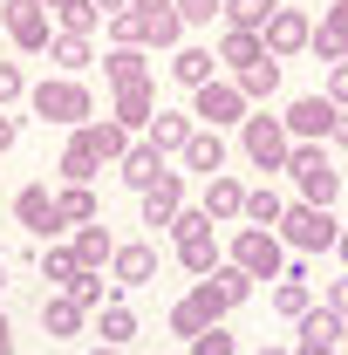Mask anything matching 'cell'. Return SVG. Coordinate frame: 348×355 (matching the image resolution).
<instances>
[{"label": "cell", "instance_id": "12", "mask_svg": "<svg viewBox=\"0 0 348 355\" xmlns=\"http://www.w3.org/2000/svg\"><path fill=\"white\" fill-rule=\"evenodd\" d=\"M177 212H184V171H164L143 191V225H150V232H171Z\"/></svg>", "mask_w": 348, "mask_h": 355}, {"label": "cell", "instance_id": "49", "mask_svg": "<svg viewBox=\"0 0 348 355\" xmlns=\"http://www.w3.org/2000/svg\"><path fill=\"white\" fill-rule=\"evenodd\" d=\"M89 7H96V14H123L130 0H89Z\"/></svg>", "mask_w": 348, "mask_h": 355}, {"label": "cell", "instance_id": "28", "mask_svg": "<svg viewBox=\"0 0 348 355\" xmlns=\"http://www.w3.org/2000/svg\"><path fill=\"white\" fill-rule=\"evenodd\" d=\"M55 212H62V225H96V219H103L89 184H62V191H55Z\"/></svg>", "mask_w": 348, "mask_h": 355}, {"label": "cell", "instance_id": "35", "mask_svg": "<svg viewBox=\"0 0 348 355\" xmlns=\"http://www.w3.org/2000/svg\"><path fill=\"white\" fill-rule=\"evenodd\" d=\"M48 62H55L62 76H82L89 69V42L82 35H55V42H48Z\"/></svg>", "mask_w": 348, "mask_h": 355}, {"label": "cell", "instance_id": "36", "mask_svg": "<svg viewBox=\"0 0 348 355\" xmlns=\"http://www.w3.org/2000/svg\"><path fill=\"white\" fill-rule=\"evenodd\" d=\"M130 335H137V314L123 308V301H110V308H103V349H123Z\"/></svg>", "mask_w": 348, "mask_h": 355}, {"label": "cell", "instance_id": "50", "mask_svg": "<svg viewBox=\"0 0 348 355\" xmlns=\"http://www.w3.org/2000/svg\"><path fill=\"white\" fill-rule=\"evenodd\" d=\"M0 355H14V328H7V314H0Z\"/></svg>", "mask_w": 348, "mask_h": 355}, {"label": "cell", "instance_id": "52", "mask_svg": "<svg viewBox=\"0 0 348 355\" xmlns=\"http://www.w3.org/2000/svg\"><path fill=\"white\" fill-rule=\"evenodd\" d=\"M0 294H7V260H0Z\"/></svg>", "mask_w": 348, "mask_h": 355}, {"label": "cell", "instance_id": "20", "mask_svg": "<svg viewBox=\"0 0 348 355\" xmlns=\"http://www.w3.org/2000/svg\"><path fill=\"white\" fill-rule=\"evenodd\" d=\"M273 14H280V0H218V21L239 28V35H260Z\"/></svg>", "mask_w": 348, "mask_h": 355}, {"label": "cell", "instance_id": "58", "mask_svg": "<svg viewBox=\"0 0 348 355\" xmlns=\"http://www.w3.org/2000/svg\"><path fill=\"white\" fill-rule=\"evenodd\" d=\"M342 7H348V0H342Z\"/></svg>", "mask_w": 348, "mask_h": 355}, {"label": "cell", "instance_id": "11", "mask_svg": "<svg viewBox=\"0 0 348 355\" xmlns=\"http://www.w3.org/2000/svg\"><path fill=\"white\" fill-rule=\"evenodd\" d=\"M157 280V246L150 239H130L110 253V287H150Z\"/></svg>", "mask_w": 348, "mask_h": 355}, {"label": "cell", "instance_id": "56", "mask_svg": "<svg viewBox=\"0 0 348 355\" xmlns=\"http://www.w3.org/2000/svg\"><path fill=\"white\" fill-rule=\"evenodd\" d=\"M342 342H348V321H342Z\"/></svg>", "mask_w": 348, "mask_h": 355}, {"label": "cell", "instance_id": "13", "mask_svg": "<svg viewBox=\"0 0 348 355\" xmlns=\"http://www.w3.org/2000/svg\"><path fill=\"white\" fill-rule=\"evenodd\" d=\"M294 328H301L294 355H342V321H335L328 308H307L301 321H294Z\"/></svg>", "mask_w": 348, "mask_h": 355}, {"label": "cell", "instance_id": "39", "mask_svg": "<svg viewBox=\"0 0 348 355\" xmlns=\"http://www.w3.org/2000/svg\"><path fill=\"white\" fill-rule=\"evenodd\" d=\"M184 301L198 308V321H205V328H218V314H225V301H218V294H212V280H198V287H191Z\"/></svg>", "mask_w": 348, "mask_h": 355}, {"label": "cell", "instance_id": "37", "mask_svg": "<svg viewBox=\"0 0 348 355\" xmlns=\"http://www.w3.org/2000/svg\"><path fill=\"white\" fill-rule=\"evenodd\" d=\"M76 273H82V266H76L69 246H48V253H42V280H48V287H62V294H69V280H76Z\"/></svg>", "mask_w": 348, "mask_h": 355}, {"label": "cell", "instance_id": "46", "mask_svg": "<svg viewBox=\"0 0 348 355\" xmlns=\"http://www.w3.org/2000/svg\"><path fill=\"white\" fill-rule=\"evenodd\" d=\"M321 308L335 314V321H348V280H335V287H328V294H321Z\"/></svg>", "mask_w": 348, "mask_h": 355}, {"label": "cell", "instance_id": "1", "mask_svg": "<svg viewBox=\"0 0 348 355\" xmlns=\"http://www.w3.org/2000/svg\"><path fill=\"white\" fill-rule=\"evenodd\" d=\"M28 103H35V116H42V123H62V130H82V123H96V96H89L76 76L35 83V89H28Z\"/></svg>", "mask_w": 348, "mask_h": 355}, {"label": "cell", "instance_id": "17", "mask_svg": "<svg viewBox=\"0 0 348 355\" xmlns=\"http://www.w3.org/2000/svg\"><path fill=\"white\" fill-rule=\"evenodd\" d=\"M198 212H205V219H239V212H246V184H239V178H205V205H198Z\"/></svg>", "mask_w": 348, "mask_h": 355}, {"label": "cell", "instance_id": "23", "mask_svg": "<svg viewBox=\"0 0 348 355\" xmlns=\"http://www.w3.org/2000/svg\"><path fill=\"white\" fill-rule=\"evenodd\" d=\"M150 116H157V89H116V123L123 130H150Z\"/></svg>", "mask_w": 348, "mask_h": 355}, {"label": "cell", "instance_id": "6", "mask_svg": "<svg viewBox=\"0 0 348 355\" xmlns=\"http://www.w3.org/2000/svg\"><path fill=\"white\" fill-rule=\"evenodd\" d=\"M0 28H7V42L21 48V55H42L55 42V28H48V7L42 0H7L0 7Z\"/></svg>", "mask_w": 348, "mask_h": 355}, {"label": "cell", "instance_id": "45", "mask_svg": "<svg viewBox=\"0 0 348 355\" xmlns=\"http://www.w3.org/2000/svg\"><path fill=\"white\" fill-rule=\"evenodd\" d=\"M21 96H28L21 69H14V62H0V103H21Z\"/></svg>", "mask_w": 348, "mask_h": 355}, {"label": "cell", "instance_id": "4", "mask_svg": "<svg viewBox=\"0 0 348 355\" xmlns=\"http://www.w3.org/2000/svg\"><path fill=\"white\" fill-rule=\"evenodd\" d=\"M232 266L246 280H280L287 273V246L273 232H260V225H246V232H232Z\"/></svg>", "mask_w": 348, "mask_h": 355}, {"label": "cell", "instance_id": "32", "mask_svg": "<svg viewBox=\"0 0 348 355\" xmlns=\"http://www.w3.org/2000/svg\"><path fill=\"white\" fill-rule=\"evenodd\" d=\"M232 83H239V96H246V103H266V96L280 89V62L266 55V62H253V69H246V76H232Z\"/></svg>", "mask_w": 348, "mask_h": 355}, {"label": "cell", "instance_id": "19", "mask_svg": "<svg viewBox=\"0 0 348 355\" xmlns=\"http://www.w3.org/2000/svg\"><path fill=\"white\" fill-rule=\"evenodd\" d=\"M116 178H123L130 191H150V184L164 178V157H157L150 144H130V150H123V164H116Z\"/></svg>", "mask_w": 348, "mask_h": 355}, {"label": "cell", "instance_id": "29", "mask_svg": "<svg viewBox=\"0 0 348 355\" xmlns=\"http://www.w3.org/2000/svg\"><path fill=\"white\" fill-rule=\"evenodd\" d=\"M110 42H116V48H150V14H143V7L110 14Z\"/></svg>", "mask_w": 348, "mask_h": 355}, {"label": "cell", "instance_id": "26", "mask_svg": "<svg viewBox=\"0 0 348 355\" xmlns=\"http://www.w3.org/2000/svg\"><path fill=\"white\" fill-rule=\"evenodd\" d=\"M212 69H218L212 48H177V55H171V76L184 89H205V83H212Z\"/></svg>", "mask_w": 348, "mask_h": 355}, {"label": "cell", "instance_id": "14", "mask_svg": "<svg viewBox=\"0 0 348 355\" xmlns=\"http://www.w3.org/2000/svg\"><path fill=\"white\" fill-rule=\"evenodd\" d=\"M103 76H110V89H143L150 83V55L143 48H110L103 55Z\"/></svg>", "mask_w": 348, "mask_h": 355}, {"label": "cell", "instance_id": "42", "mask_svg": "<svg viewBox=\"0 0 348 355\" xmlns=\"http://www.w3.org/2000/svg\"><path fill=\"white\" fill-rule=\"evenodd\" d=\"M171 335H184V342H198V335H205V321H198L191 301H177V308H171Z\"/></svg>", "mask_w": 348, "mask_h": 355}, {"label": "cell", "instance_id": "34", "mask_svg": "<svg viewBox=\"0 0 348 355\" xmlns=\"http://www.w3.org/2000/svg\"><path fill=\"white\" fill-rule=\"evenodd\" d=\"M69 301L89 314V308H110V301H116V287H110L103 273H76V280H69Z\"/></svg>", "mask_w": 348, "mask_h": 355}, {"label": "cell", "instance_id": "22", "mask_svg": "<svg viewBox=\"0 0 348 355\" xmlns=\"http://www.w3.org/2000/svg\"><path fill=\"white\" fill-rule=\"evenodd\" d=\"M69 253H76V266H82V273H103V266H110V253H116V239H110V232H103V219H96V225H82V232H76V246H69Z\"/></svg>", "mask_w": 348, "mask_h": 355}, {"label": "cell", "instance_id": "41", "mask_svg": "<svg viewBox=\"0 0 348 355\" xmlns=\"http://www.w3.org/2000/svg\"><path fill=\"white\" fill-rule=\"evenodd\" d=\"M177 35H184L177 7H171V14H150V48H177Z\"/></svg>", "mask_w": 348, "mask_h": 355}, {"label": "cell", "instance_id": "43", "mask_svg": "<svg viewBox=\"0 0 348 355\" xmlns=\"http://www.w3.org/2000/svg\"><path fill=\"white\" fill-rule=\"evenodd\" d=\"M191 355H239V349H232V335H225V328H205V335L191 342Z\"/></svg>", "mask_w": 348, "mask_h": 355}, {"label": "cell", "instance_id": "15", "mask_svg": "<svg viewBox=\"0 0 348 355\" xmlns=\"http://www.w3.org/2000/svg\"><path fill=\"white\" fill-rule=\"evenodd\" d=\"M314 55H321V62H328V69H335V62H342L348 55V7L342 0H335V7H328V14H321V28H314Z\"/></svg>", "mask_w": 348, "mask_h": 355}, {"label": "cell", "instance_id": "40", "mask_svg": "<svg viewBox=\"0 0 348 355\" xmlns=\"http://www.w3.org/2000/svg\"><path fill=\"white\" fill-rule=\"evenodd\" d=\"M171 7H177L184 28H212V21H218V0H171Z\"/></svg>", "mask_w": 348, "mask_h": 355}, {"label": "cell", "instance_id": "57", "mask_svg": "<svg viewBox=\"0 0 348 355\" xmlns=\"http://www.w3.org/2000/svg\"><path fill=\"white\" fill-rule=\"evenodd\" d=\"M0 7H7V0H0Z\"/></svg>", "mask_w": 348, "mask_h": 355}, {"label": "cell", "instance_id": "31", "mask_svg": "<svg viewBox=\"0 0 348 355\" xmlns=\"http://www.w3.org/2000/svg\"><path fill=\"white\" fill-rule=\"evenodd\" d=\"M280 212H287V198H280L273 184H260V191H246V212H239V219H253L260 232H273V225H280Z\"/></svg>", "mask_w": 348, "mask_h": 355}, {"label": "cell", "instance_id": "47", "mask_svg": "<svg viewBox=\"0 0 348 355\" xmlns=\"http://www.w3.org/2000/svg\"><path fill=\"white\" fill-rule=\"evenodd\" d=\"M328 144H342V150H348V110H335V130H328Z\"/></svg>", "mask_w": 348, "mask_h": 355}, {"label": "cell", "instance_id": "48", "mask_svg": "<svg viewBox=\"0 0 348 355\" xmlns=\"http://www.w3.org/2000/svg\"><path fill=\"white\" fill-rule=\"evenodd\" d=\"M14 137H21V130H14V116H0V150H14Z\"/></svg>", "mask_w": 348, "mask_h": 355}, {"label": "cell", "instance_id": "2", "mask_svg": "<svg viewBox=\"0 0 348 355\" xmlns=\"http://www.w3.org/2000/svg\"><path fill=\"white\" fill-rule=\"evenodd\" d=\"M287 178L301 184V205H321V212H328L335 191H342V171L328 164L321 144H294V150H287Z\"/></svg>", "mask_w": 348, "mask_h": 355}, {"label": "cell", "instance_id": "8", "mask_svg": "<svg viewBox=\"0 0 348 355\" xmlns=\"http://www.w3.org/2000/svg\"><path fill=\"white\" fill-rule=\"evenodd\" d=\"M280 123H287V137H294V144H321V137L335 130V103H328V96H294Z\"/></svg>", "mask_w": 348, "mask_h": 355}, {"label": "cell", "instance_id": "27", "mask_svg": "<svg viewBox=\"0 0 348 355\" xmlns=\"http://www.w3.org/2000/svg\"><path fill=\"white\" fill-rule=\"evenodd\" d=\"M82 144L96 150V157H116V164H123V150H130V130H123L116 116H110V123L96 116V123H82Z\"/></svg>", "mask_w": 348, "mask_h": 355}, {"label": "cell", "instance_id": "7", "mask_svg": "<svg viewBox=\"0 0 348 355\" xmlns=\"http://www.w3.org/2000/svg\"><path fill=\"white\" fill-rule=\"evenodd\" d=\"M246 96H239V83H205L198 89V103H191V123L198 130H225V123H246Z\"/></svg>", "mask_w": 348, "mask_h": 355}, {"label": "cell", "instance_id": "25", "mask_svg": "<svg viewBox=\"0 0 348 355\" xmlns=\"http://www.w3.org/2000/svg\"><path fill=\"white\" fill-rule=\"evenodd\" d=\"M191 130H198L191 116H177V110H157V116H150V150H157V157H164V150H184V144H191Z\"/></svg>", "mask_w": 348, "mask_h": 355}, {"label": "cell", "instance_id": "9", "mask_svg": "<svg viewBox=\"0 0 348 355\" xmlns=\"http://www.w3.org/2000/svg\"><path fill=\"white\" fill-rule=\"evenodd\" d=\"M260 42H266V55H273V62H280V55H301V48L314 42V21H307L301 7H280V14L260 28Z\"/></svg>", "mask_w": 348, "mask_h": 355}, {"label": "cell", "instance_id": "33", "mask_svg": "<svg viewBox=\"0 0 348 355\" xmlns=\"http://www.w3.org/2000/svg\"><path fill=\"white\" fill-rule=\"evenodd\" d=\"M205 280H212V294H218V301H225V308H239V301L253 294V280H246V273H239V266H232V260H218L212 273H205Z\"/></svg>", "mask_w": 348, "mask_h": 355}, {"label": "cell", "instance_id": "21", "mask_svg": "<svg viewBox=\"0 0 348 355\" xmlns=\"http://www.w3.org/2000/svg\"><path fill=\"white\" fill-rule=\"evenodd\" d=\"M177 266H184V273H198V280L218 266V239H212V225H205V232H177Z\"/></svg>", "mask_w": 348, "mask_h": 355}, {"label": "cell", "instance_id": "10", "mask_svg": "<svg viewBox=\"0 0 348 355\" xmlns=\"http://www.w3.org/2000/svg\"><path fill=\"white\" fill-rule=\"evenodd\" d=\"M14 219L28 225L35 239H55V232H62V212H55V191H48V184H21V191H14Z\"/></svg>", "mask_w": 348, "mask_h": 355}, {"label": "cell", "instance_id": "38", "mask_svg": "<svg viewBox=\"0 0 348 355\" xmlns=\"http://www.w3.org/2000/svg\"><path fill=\"white\" fill-rule=\"evenodd\" d=\"M55 21H62V35H82V42H89V28H96L103 14H96L89 0H62V7H55Z\"/></svg>", "mask_w": 348, "mask_h": 355}, {"label": "cell", "instance_id": "5", "mask_svg": "<svg viewBox=\"0 0 348 355\" xmlns=\"http://www.w3.org/2000/svg\"><path fill=\"white\" fill-rule=\"evenodd\" d=\"M239 150L260 164V171H287V150H294V137L280 116H246L239 123Z\"/></svg>", "mask_w": 348, "mask_h": 355}, {"label": "cell", "instance_id": "18", "mask_svg": "<svg viewBox=\"0 0 348 355\" xmlns=\"http://www.w3.org/2000/svg\"><path fill=\"white\" fill-rule=\"evenodd\" d=\"M212 55H218V62H225V69H232V76H246L253 62H266V42H260V35H239V28H225Z\"/></svg>", "mask_w": 348, "mask_h": 355}, {"label": "cell", "instance_id": "24", "mask_svg": "<svg viewBox=\"0 0 348 355\" xmlns=\"http://www.w3.org/2000/svg\"><path fill=\"white\" fill-rule=\"evenodd\" d=\"M42 328L55 342H69V335H82V308H76L69 294H42Z\"/></svg>", "mask_w": 348, "mask_h": 355}, {"label": "cell", "instance_id": "44", "mask_svg": "<svg viewBox=\"0 0 348 355\" xmlns=\"http://www.w3.org/2000/svg\"><path fill=\"white\" fill-rule=\"evenodd\" d=\"M321 96H328L335 110H348V62H335V69H328V89H321Z\"/></svg>", "mask_w": 348, "mask_h": 355}, {"label": "cell", "instance_id": "53", "mask_svg": "<svg viewBox=\"0 0 348 355\" xmlns=\"http://www.w3.org/2000/svg\"><path fill=\"white\" fill-rule=\"evenodd\" d=\"M89 355H123V349H89Z\"/></svg>", "mask_w": 348, "mask_h": 355}, {"label": "cell", "instance_id": "51", "mask_svg": "<svg viewBox=\"0 0 348 355\" xmlns=\"http://www.w3.org/2000/svg\"><path fill=\"white\" fill-rule=\"evenodd\" d=\"M335 253H342V260H348V225H342V239H335Z\"/></svg>", "mask_w": 348, "mask_h": 355}, {"label": "cell", "instance_id": "3", "mask_svg": "<svg viewBox=\"0 0 348 355\" xmlns=\"http://www.w3.org/2000/svg\"><path fill=\"white\" fill-rule=\"evenodd\" d=\"M280 246H294V253H335V239H342V225L328 219L321 205H287L280 212V232H273Z\"/></svg>", "mask_w": 348, "mask_h": 355}, {"label": "cell", "instance_id": "30", "mask_svg": "<svg viewBox=\"0 0 348 355\" xmlns=\"http://www.w3.org/2000/svg\"><path fill=\"white\" fill-rule=\"evenodd\" d=\"M55 171L69 178V184H89V178L103 171V157H96V150L82 144V130H76V137H69V150H62V164H55Z\"/></svg>", "mask_w": 348, "mask_h": 355}, {"label": "cell", "instance_id": "55", "mask_svg": "<svg viewBox=\"0 0 348 355\" xmlns=\"http://www.w3.org/2000/svg\"><path fill=\"white\" fill-rule=\"evenodd\" d=\"M42 7H62V0H42Z\"/></svg>", "mask_w": 348, "mask_h": 355}, {"label": "cell", "instance_id": "54", "mask_svg": "<svg viewBox=\"0 0 348 355\" xmlns=\"http://www.w3.org/2000/svg\"><path fill=\"white\" fill-rule=\"evenodd\" d=\"M260 355H294V349H260Z\"/></svg>", "mask_w": 348, "mask_h": 355}, {"label": "cell", "instance_id": "16", "mask_svg": "<svg viewBox=\"0 0 348 355\" xmlns=\"http://www.w3.org/2000/svg\"><path fill=\"white\" fill-rule=\"evenodd\" d=\"M177 157H184V171L218 178V171H225V137H218V130H191V144H184Z\"/></svg>", "mask_w": 348, "mask_h": 355}]
</instances>
